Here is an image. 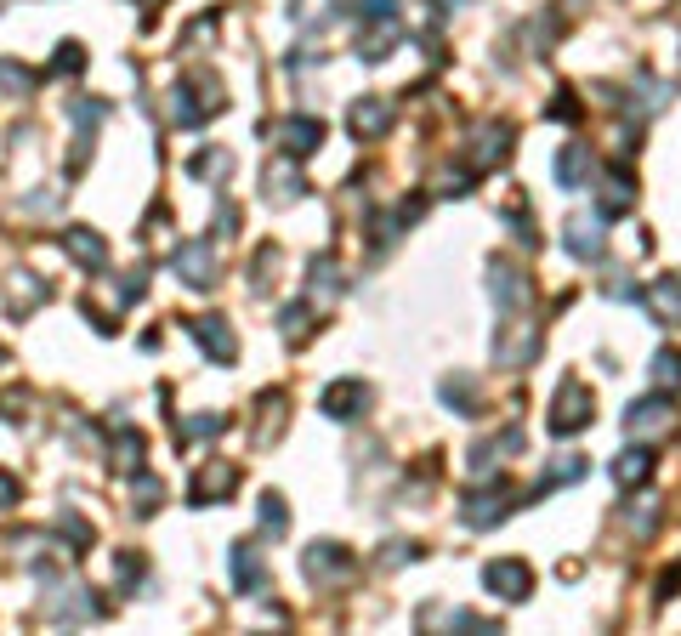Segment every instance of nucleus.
Segmentation results:
<instances>
[{"instance_id":"nucleus-1","label":"nucleus","mask_w":681,"mask_h":636,"mask_svg":"<svg viewBox=\"0 0 681 636\" xmlns=\"http://www.w3.org/2000/svg\"><path fill=\"white\" fill-rule=\"evenodd\" d=\"M171 267H176V279L188 284V290H210V284H216V250H210L205 239H188V245H176Z\"/></svg>"},{"instance_id":"nucleus-2","label":"nucleus","mask_w":681,"mask_h":636,"mask_svg":"<svg viewBox=\"0 0 681 636\" xmlns=\"http://www.w3.org/2000/svg\"><path fill=\"white\" fill-rule=\"evenodd\" d=\"M63 250H69L86 273H103L108 267V239L97 228H86V222H69V228H63Z\"/></svg>"},{"instance_id":"nucleus-3","label":"nucleus","mask_w":681,"mask_h":636,"mask_svg":"<svg viewBox=\"0 0 681 636\" xmlns=\"http://www.w3.org/2000/svg\"><path fill=\"white\" fill-rule=\"evenodd\" d=\"M193 341H199V347H205L216 364H233V358H239V341H233V324H227V313L193 318Z\"/></svg>"},{"instance_id":"nucleus-4","label":"nucleus","mask_w":681,"mask_h":636,"mask_svg":"<svg viewBox=\"0 0 681 636\" xmlns=\"http://www.w3.org/2000/svg\"><path fill=\"white\" fill-rule=\"evenodd\" d=\"M46 614H52V619H69V625H86V619L103 614V602L86 597L80 585H52V591H46Z\"/></svg>"},{"instance_id":"nucleus-5","label":"nucleus","mask_w":681,"mask_h":636,"mask_svg":"<svg viewBox=\"0 0 681 636\" xmlns=\"http://www.w3.org/2000/svg\"><path fill=\"white\" fill-rule=\"evenodd\" d=\"M301 568H307V580H313V585H330V580H341V574L352 568V557L335 546V540H313V546L301 551Z\"/></svg>"},{"instance_id":"nucleus-6","label":"nucleus","mask_w":681,"mask_h":636,"mask_svg":"<svg viewBox=\"0 0 681 636\" xmlns=\"http://www.w3.org/2000/svg\"><path fill=\"white\" fill-rule=\"evenodd\" d=\"M483 585H489L494 597L517 602V597H528V585H534V574H528V563H517V557H494V563L483 568Z\"/></svg>"},{"instance_id":"nucleus-7","label":"nucleus","mask_w":681,"mask_h":636,"mask_svg":"<svg viewBox=\"0 0 681 636\" xmlns=\"http://www.w3.org/2000/svg\"><path fill=\"white\" fill-rule=\"evenodd\" d=\"M585 426H591V398H585V387H562L557 409H551V432H585Z\"/></svg>"},{"instance_id":"nucleus-8","label":"nucleus","mask_w":681,"mask_h":636,"mask_svg":"<svg viewBox=\"0 0 681 636\" xmlns=\"http://www.w3.org/2000/svg\"><path fill=\"white\" fill-rule=\"evenodd\" d=\"M364 404H369L364 381H335V387H324V415H335V421H358Z\"/></svg>"},{"instance_id":"nucleus-9","label":"nucleus","mask_w":681,"mask_h":636,"mask_svg":"<svg viewBox=\"0 0 681 636\" xmlns=\"http://www.w3.org/2000/svg\"><path fill=\"white\" fill-rule=\"evenodd\" d=\"M239 483V466L233 460H210V466H199V477H193V500L205 506V500H227V489Z\"/></svg>"},{"instance_id":"nucleus-10","label":"nucleus","mask_w":681,"mask_h":636,"mask_svg":"<svg viewBox=\"0 0 681 636\" xmlns=\"http://www.w3.org/2000/svg\"><path fill=\"white\" fill-rule=\"evenodd\" d=\"M233 585H239L245 597L267 591V568H262V557H256V546H250V540H239V546H233Z\"/></svg>"},{"instance_id":"nucleus-11","label":"nucleus","mask_w":681,"mask_h":636,"mask_svg":"<svg viewBox=\"0 0 681 636\" xmlns=\"http://www.w3.org/2000/svg\"><path fill=\"white\" fill-rule=\"evenodd\" d=\"M386 120H392V108L381 103V97H358V103L347 108V125H352V137H381Z\"/></svg>"},{"instance_id":"nucleus-12","label":"nucleus","mask_w":681,"mask_h":636,"mask_svg":"<svg viewBox=\"0 0 681 636\" xmlns=\"http://www.w3.org/2000/svg\"><path fill=\"white\" fill-rule=\"evenodd\" d=\"M517 443H523V426H511V432H500V438H489L483 449H472V472L483 477V472H494L506 455H517Z\"/></svg>"},{"instance_id":"nucleus-13","label":"nucleus","mask_w":681,"mask_h":636,"mask_svg":"<svg viewBox=\"0 0 681 636\" xmlns=\"http://www.w3.org/2000/svg\"><path fill=\"white\" fill-rule=\"evenodd\" d=\"M318 142H324V125L318 120H307V114H301V120H284V154L290 159H307Z\"/></svg>"},{"instance_id":"nucleus-14","label":"nucleus","mask_w":681,"mask_h":636,"mask_svg":"<svg viewBox=\"0 0 681 636\" xmlns=\"http://www.w3.org/2000/svg\"><path fill=\"white\" fill-rule=\"evenodd\" d=\"M279 426H284V392H262V426L250 432L256 449H273L279 443Z\"/></svg>"},{"instance_id":"nucleus-15","label":"nucleus","mask_w":681,"mask_h":636,"mask_svg":"<svg viewBox=\"0 0 681 636\" xmlns=\"http://www.w3.org/2000/svg\"><path fill=\"white\" fill-rule=\"evenodd\" d=\"M557 171H562V188H585V182H591V154H585V142H568V148H562L557 154Z\"/></svg>"},{"instance_id":"nucleus-16","label":"nucleus","mask_w":681,"mask_h":636,"mask_svg":"<svg viewBox=\"0 0 681 636\" xmlns=\"http://www.w3.org/2000/svg\"><path fill=\"white\" fill-rule=\"evenodd\" d=\"M489 290L500 296V313L511 318V313H517V301H523V290H528V284L517 279V273H511L506 262H494V267H489Z\"/></svg>"},{"instance_id":"nucleus-17","label":"nucleus","mask_w":681,"mask_h":636,"mask_svg":"<svg viewBox=\"0 0 681 636\" xmlns=\"http://www.w3.org/2000/svg\"><path fill=\"white\" fill-rule=\"evenodd\" d=\"M262 194L273 199V205H290V199L307 194V182H301L290 165H273V171H267V182H262Z\"/></svg>"},{"instance_id":"nucleus-18","label":"nucleus","mask_w":681,"mask_h":636,"mask_svg":"<svg viewBox=\"0 0 681 636\" xmlns=\"http://www.w3.org/2000/svg\"><path fill=\"white\" fill-rule=\"evenodd\" d=\"M506 512H511V495H506V489H489L483 500H466V523H477V529L500 523Z\"/></svg>"},{"instance_id":"nucleus-19","label":"nucleus","mask_w":681,"mask_h":636,"mask_svg":"<svg viewBox=\"0 0 681 636\" xmlns=\"http://www.w3.org/2000/svg\"><path fill=\"white\" fill-rule=\"evenodd\" d=\"M562 239H568V250H574V256H596V250H602V222H596V216H574Z\"/></svg>"},{"instance_id":"nucleus-20","label":"nucleus","mask_w":681,"mask_h":636,"mask_svg":"<svg viewBox=\"0 0 681 636\" xmlns=\"http://www.w3.org/2000/svg\"><path fill=\"white\" fill-rule=\"evenodd\" d=\"M341 12V0H290V18L301 23V29H318L324 18H335Z\"/></svg>"},{"instance_id":"nucleus-21","label":"nucleus","mask_w":681,"mask_h":636,"mask_svg":"<svg viewBox=\"0 0 681 636\" xmlns=\"http://www.w3.org/2000/svg\"><path fill=\"white\" fill-rule=\"evenodd\" d=\"M227 165H233V154H227V148H205V154H199V159L188 165V171H193L199 182H222Z\"/></svg>"},{"instance_id":"nucleus-22","label":"nucleus","mask_w":681,"mask_h":636,"mask_svg":"<svg viewBox=\"0 0 681 636\" xmlns=\"http://www.w3.org/2000/svg\"><path fill=\"white\" fill-rule=\"evenodd\" d=\"M647 466H653V449H630V455L613 460V477H619V483H642Z\"/></svg>"},{"instance_id":"nucleus-23","label":"nucleus","mask_w":681,"mask_h":636,"mask_svg":"<svg viewBox=\"0 0 681 636\" xmlns=\"http://www.w3.org/2000/svg\"><path fill=\"white\" fill-rule=\"evenodd\" d=\"M506 148H511V131H506V125H489V137H483V142H472L477 165H494V159L506 154Z\"/></svg>"},{"instance_id":"nucleus-24","label":"nucleus","mask_w":681,"mask_h":636,"mask_svg":"<svg viewBox=\"0 0 681 636\" xmlns=\"http://www.w3.org/2000/svg\"><path fill=\"white\" fill-rule=\"evenodd\" d=\"M29 86H35V74L23 69V63H12V57H0V97H18Z\"/></svg>"},{"instance_id":"nucleus-25","label":"nucleus","mask_w":681,"mask_h":636,"mask_svg":"<svg viewBox=\"0 0 681 636\" xmlns=\"http://www.w3.org/2000/svg\"><path fill=\"white\" fill-rule=\"evenodd\" d=\"M664 415H670V409H664V398H642L636 409H625V426H630V432H642V426H653V421L664 426Z\"/></svg>"},{"instance_id":"nucleus-26","label":"nucleus","mask_w":681,"mask_h":636,"mask_svg":"<svg viewBox=\"0 0 681 636\" xmlns=\"http://www.w3.org/2000/svg\"><path fill=\"white\" fill-rule=\"evenodd\" d=\"M222 415H193V421L188 426H182V438H188V443H210V438H222Z\"/></svg>"},{"instance_id":"nucleus-27","label":"nucleus","mask_w":681,"mask_h":636,"mask_svg":"<svg viewBox=\"0 0 681 636\" xmlns=\"http://www.w3.org/2000/svg\"><path fill=\"white\" fill-rule=\"evenodd\" d=\"M279 330H284V336H290V341H301V336H307V330H313V307H301V301H296V307H284Z\"/></svg>"},{"instance_id":"nucleus-28","label":"nucleus","mask_w":681,"mask_h":636,"mask_svg":"<svg viewBox=\"0 0 681 636\" xmlns=\"http://www.w3.org/2000/svg\"><path fill=\"white\" fill-rule=\"evenodd\" d=\"M262 529H267V540L284 534V500L279 495H262Z\"/></svg>"},{"instance_id":"nucleus-29","label":"nucleus","mask_w":681,"mask_h":636,"mask_svg":"<svg viewBox=\"0 0 681 636\" xmlns=\"http://www.w3.org/2000/svg\"><path fill=\"white\" fill-rule=\"evenodd\" d=\"M159 495H165V483H159V477H148V472H142V477H137V512L148 517V512H154V506H159Z\"/></svg>"},{"instance_id":"nucleus-30","label":"nucleus","mask_w":681,"mask_h":636,"mask_svg":"<svg viewBox=\"0 0 681 636\" xmlns=\"http://www.w3.org/2000/svg\"><path fill=\"white\" fill-rule=\"evenodd\" d=\"M80 69H86V46H57L52 74H80Z\"/></svg>"},{"instance_id":"nucleus-31","label":"nucleus","mask_w":681,"mask_h":636,"mask_svg":"<svg viewBox=\"0 0 681 636\" xmlns=\"http://www.w3.org/2000/svg\"><path fill=\"white\" fill-rule=\"evenodd\" d=\"M120 472H142V438L137 432H120Z\"/></svg>"},{"instance_id":"nucleus-32","label":"nucleus","mask_w":681,"mask_h":636,"mask_svg":"<svg viewBox=\"0 0 681 636\" xmlns=\"http://www.w3.org/2000/svg\"><path fill=\"white\" fill-rule=\"evenodd\" d=\"M352 12H364V18H398V0H352Z\"/></svg>"},{"instance_id":"nucleus-33","label":"nucleus","mask_w":681,"mask_h":636,"mask_svg":"<svg viewBox=\"0 0 681 636\" xmlns=\"http://www.w3.org/2000/svg\"><path fill=\"white\" fill-rule=\"evenodd\" d=\"M18 495H23V483L0 466V512H6V506H18Z\"/></svg>"},{"instance_id":"nucleus-34","label":"nucleus","mask_w":681,"mask_h":636,"mask_svg":"<svg viewBox=\"0 0 681 636\" xmlns=\"http://www.w3.org/2000/svg\"><path fill=\"white\" fill-rule=\"evenodd\" d=\"M653 381H670V387H676V381H681V364H676V353H659V364H653Z\"/></svg>"},{"instance_id":"nucleus-35","label":"nucleus","mask_w":681,"mask_h":636,"mask_svg":"<svg viewBox=\"0 0 681 636\" xmlns=\"http://www.w3.org/2000/svg\"><path fill=\"white\" fill-rule=\"evenodd\" d=\"M137 6H159V0H137Z\"/></svg>"},{"instance_id":"nucleus-36","label":"nucleus","mask_w":681,"mask_h":636,"mask_svg":"<svg viewBox=\"0 0 681 636\" xmlns=\"http://www.w3.org/2000/svg\"><path fill=\"white\" fill-rule=\"evenodd\" d=\"M0 364H6V347H0Z\"/></svg>"}]
</instances>
